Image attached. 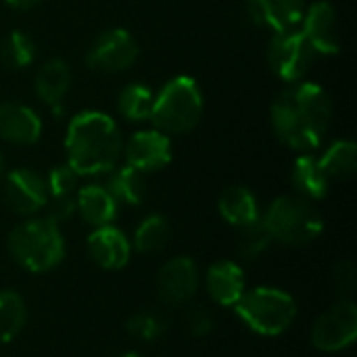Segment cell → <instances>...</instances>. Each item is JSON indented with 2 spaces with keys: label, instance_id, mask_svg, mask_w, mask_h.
<instances>
[{
  "label": "cell",
  "instance_id": "obj_1",
  "mask_svg": "<svg viewBox=\"0 0 357 357\" xmlns=\"http://www.w3.org/2000/svg\"><path fill=\"white\" fill-rule=\"evenodd\" d=\"M333 102L328 92L314 82L289 84L272 105V128L278 140L297 151H316L331 126Z\"/></svg>",
  "mask_w": 357,
  "mask_h": 357
},
{
  "label": "cell",
  "instance_id": "obj_2",
  "mask_svg": "<svg viewBox=\"0 0 357 357\" xmlns=\"http://www.w3.org/2000/svg\"><path fill=\"white\" fill-rule=\"evenodd\" d=\"M67 165L82 176H100L117 167L123 153V138L117 123L102 111H82L65 136Z\"/></svg>",
  "mask_w": 357,
  "mask_h": 357
},
{
  "label": "cell",
  "instance_id": "obj_3",
  "mask_svg": "<svg viewBox=\"0 0 357 357\" xmlns=\"http://www.w3.org/2000/svg\"><path fill=\"white\" fill-rule=\"evenodd\" d=\"M6 249L13 261L31 274L54 270L63 264L67 251L59 224L46 215L17 224L6 238Z\"/></svg>",
  "mask_w": 357,
  "mask_h": 357
},
{
  "label": "cell",
  "instance_id": "obj_4",
  "mask_svg": "<svg viewBox=\"0 0 357 357\" xmlns=\"http://www.w3.org/2000/svg\"><path fill=\"white\" fill-rule=\"evenodd\" d=\"M203 115V92L190 75L169 79L155 96L151 121L155 130L172 136L186 134L197 128Z\"/></svg>",
  "mask_w": 357,
  "mask_h": 357
},
{
  "label": "cell",
  "instance_id": "obj_5",
  "mask_svg": "<svg viewBox=\"0 0 357 357\" xmlns=\"http://www.w3.org/2000/svg\"><path fill=\"white\" fill-rule=\"evenodd\" d=\"M232 310L249 331L261 337H278L297 320V301L289 293L274 287L245 291Z\"/></svg>",
  "mask_w": 357,
  "mask_h": 357
},
{
  "label": "cell",
  "instance_id": "obj_6",
  "mask_svg": "<svg viewBox=\"0 0 357 357\" xmlns=\"http://www.w3.org/2000/svg\"><path fill=\"white\" fill-rule=\"evenodd\" d=\"M261 222L272 241L293 247L314 243L324 230V220L312 201L291 195L272 201V205L261 215Z\"/></svg>",
  "mask_w": 357,
  "mask_h": 357
},
{
  "label": "cell",
  "instance_id": "obj_7",
  "mask_svg": "<svg viewBox=\"0 0 357 357\" xmlns=\"http://www.w3.org/2000/svg\"><path fill=\"white\" fill-rule=\"evenodd\" d=\"M316 56L318 54L305 40V36L297 29L274 33L268 46V63L272 71L287 84L303 79L305 73L312 69Z\"/></svg>",
  "mask_w": 357,
  "mask_h": 357
},
{
  "label": "cell",
  "instance_id": "obj_8",
  "mask_svg": "<svg viewBox=\"0 0 357 357\" xmlns=\"http://www.w3.org/2000/svg\"><path fill=\"white\" fill-rule=\"evenodd\" d=\"M357 339V307L351 299L337 301L312 326V343L318 351L339 354Z\"/></svg>",
  "mask_w": 357,
  "mask_h": 357
},
{
  "label": "cell",
  "instance_id": "obj_9",
  "mask_svg": "<svg viewBox=\"0 0 357 357\" xmlns=\"http://www.w3.org/2000/svg\"><path fill=\"white\" fill-rule=\"evenodd\" d=\"M140 54L136 38L121 27L102 31L88 48L86 63L90 69L100 73H119L130 69Z\"/></svg>",
  "mask_w": 357,
  "mask_h": 357
},
{
  "label": "cell",
  "instance_id": "obj_10",
  "mask_svg": "<svg viewBox=\"0 0 357 357\" xmlns=\"http://www.w3.org/2000/svg\"><path fill=\"white\" fill-rule=\"evenodd\" d=\"M157 295L163 305L167 307H182L192 301V297L199 291L201 274L197 264L186 257H174L165 261L157 272Z\"/></svg>",
  "mask_w": 357,
  "mask_h": 357
},
{
  "label": "cell",
  "instance_id": "obj_11",
  "mask_svg": "<svg viewBox=\"0 0 357 357\" xmlns=\"http://www.w3.org/2000/svg\"><path fill=\"white\" fill-rule=\"evenodd\" d=\"M4 182V203L17 215H36L48 203L46 178L29 167H19L2 178Z\"/></svg>",
  "mask_w": 357,
  "mask_h": 357
},
{
  "label": "cell",
  "instance_id": "obj_12",
  "mask_svg": "<svg viewBox=\"0 0 357 357\" xmlns=\"http://www.w3.org/2000/svg\"><path fill=\"white\" fill-rule=\"evenodd\" d=\"M301 33L310 42L316 54L333 56L341 52V33H339V21L335 6L331 2H314L310 8H305V15L301 19Z\"/></svg>",
  "mask_w": 357,
  "mask_h": 357
},
{
  "label": "cell",
  "instance_id": "obj_13",
  "mask_svg": "<svg viewBox=\"0 0 357 357\" xmlns=\"http://www.w3.org/2000/svg\"><path fill=\"white\" fill-rule=\"evenodd\" d=\"M121 155L126 157V165L149 174L163 169L172 161V142L159 130H142L126 142Z\"/></svg>",
  "mask_w": 357,
  "mask_h": 357
},
{
  "label": "cell",
  "instance_id": "obj_14",
  "mask_svg": "<svg viewBox=\"0 0 357 357\" xmlns=\"http://www.w3.org/2000/svg\"><path fill=\"white\" fill-rule=\"evenodd\" d=\"M90 259L102 270H121L128 266L132 255L130 238L115 226H100L88 236Z\"/></svg>",
  "mask_w": 357,
  "mask_h": 357
},
{
  "label": "cell",
  "instance_id": "obj_15",
  "mask_svg": "<svg viewBox=\"0 0 357 357\" xmlns=\"http://www.w3.org/2000/svg\"><path fill=\"white\" fill-rule=\"evenodd\" d=\"M205 289L213 303L222 307H234L247 291L245 272L232 259H220L207 268Z\"/></svg>",
  "mask_w": 357,
  "mask_h": 357
},
{
  "label": "cell",
  "instance_id": "obj_16",
  "mask_svg": "<svg viewBox=\"0 0 357 357\" xmlns=\"http://www.w3.org/2000/svg\"><path fill=\"white\" fill-rule=\"evenodd\" d=\"M42 136V121L38 113L21 102H0V138L19 144L29 146L36 144Z\"/></svg>",
  "mask_w": 357,
  "mask_h": 357
},
{
  "label": "cell",
  "instance_id": "obj_17",
  "mask_svg": "<svg viewBox=\"0 0 357 357\" xmlns=\"http://www.w3.org/2000/svg\"><path fill=\"white\" fill-rule=\"evenodd\" d=\"M305 8V0H247L249 17L274 33L295 29L303 19Z\"/></svg>",
  "mask_w": 357,
  "mask_h": 357
},
{
  "label": "cell",
  "instance_id": "obj_18",
  "mask_svg": "<svg viewBox=\"0 0 357 357\" xmlns=\"http://www.w3.org/2000/svg\"><path fill=\"white\" fill-rule=\"evenodd\" d=\"M117 201L100 184H88L75 192V211L94 228L109 226L117 218Z\"/></svg>",
  "mask_w": 357,
  "mask_h": 357
},
{
  "label": "cell",
  "instance_id": "obj_19",
  "mask_svg": "<svg viewBox=\"0 0 357 357\" xmlns=\"http://www.w3.org/2000/svg\"><path fill=\"white\" fill-rule=\"evenodd\" d=\"M71 86V69L63 59H48L36 73V94L54 111H61V105Z\"/></svg>",
  "mask_w": 357,
  "mask_h": 357
},
{
  "label": "cell",
  "instance_id": "obj_20",
  "mask_svg": "<svg viewBox=\"0 0 357 357\" xmlns=\"http://www.w3.org/2000/svg\"><path fill=\"white\" fill-rule=\"evenodd\" d=\"M218 211L230 226L236 228L249 226L261 218L255 195L245 186H228L218 199Z\"/></svg>",
  "mask_w": 357,
  "mask_h": 357
},
{
  "label": "cell",
  "instance_id": "obj_21",
  "mask_svg": "<svg viewBox=\"0 0 357 357\" xmlns=\"http://www.w3.org/2000/svg\"><path fill=\"white\" fill-rule=\"evenodd\" d=\"M293 184L299 192V197L307 201H320L328 195L331 180L320 167L318 159L310 153H301L293 165Z\"/></svg>",
  "mask_w": 357,
  "mask_h": 357
},
{
  "label": "cell",
  "instance_id": "obj_22",
  "mask_svg": "<svg viewBox=\"0 0 357 357\" xmlns=\"http://www.w3.org/2000/svg\"><path fill=\"white\" fill-rule=\"evenodd\" d=\"M105 188L111 192V197L117 203L136 207L146 197V174H142L130 165L115 167L109 172V180H107Z\"/></svg>",
  "mask_w": 357,
  "mask_h": 357
},
{
  "label": "cell",
  "instance_id": "obj_23",
  "mask_svg": "<svg viewBox=\"0 0 357 357\" xmlns=\"http://www.w3.org/2000/svg\"><path fill=\"white\" fill-rule=\"evenodd\" d=\"M169 238H172L169 222L163 215L153 213V215H146L138 224V228H136V232H134L130 243H132V251H138V253H159V251H163L167 247Z\"/></svg>",
  "mask_w": 357,
  "mask_h": 357
},
{
  "label": "cell",
  "instance_id": "obj_24",
  "mask_svg": "<svg viewBox=\"0 0 357 357\" xmlns=\"http://www.w3.org/2000/svg\"><path fill=\"white\" fill-rule=\"evenodd\" d=\"M27 322V305L15 291H0V345L15 341Z\"/></svg>",
  "mask_w": 357,
  "mask_h": 357
},
{
  "label": "cell",
  "instance_id": "obj_25",
  "mask_svg": "<svg viewBox=\"0 0 357 357\" xmlns=\"http://www.w3.org/2000/svg\"><path fill=\"white\" fill-rule=\"evenodd\" d=\"M318 163L328 180H345L356 174L357 146L351 140H337L326 149Z\"/></svg>",
  "mask_w": 357,
  "mask_h": 357
},
{
  "label": "cell",
  "instance_id": "obj_26",
  "mask_svg": "<svg viewBox=\"0 0 357 357\" xmlns=\"http://www.w3.org/2000/svg\"><path fill=\"white\" fill-rule=\"evenodd\" d=\"M36 59V42L29 33L21 29H13L0 42V63L13 71L25 69Z\"/></svg>",
  "mask_w": 357,
  "mask_h": 357
},
{
  "label": "cell",
  "instance_id": "obj_27",
  "mask_svg": "<svg viewBox=\"0 0 357 357\" xmlns=\"http://www.w3.org/2000/svg\"><path fill=\"white\" fill-rule=\"evenodd\" d=\"M153 105H155V94L149 86L140 84V82H132L128 84L117 98V109L119 113L130 119V121H144L151 119L153 113Z\"/></svg>",
  "mask_w": 357,
  "mask_h": 357
},
{
  "label": "cell",
  "instance_id": "obj_28",
  "mask_svg": "<svg viewBox=\"0 0 357 357\" xmlns=\"http://www.w3.org/2000/svg\"><path fill=\"white\" fill-rule=\"evenodd\" d=\"M169 328L167 318L161 312L155 310H142L136 312L128 318L126 322V331L132 339L142 341V343H153L157 339H161Z\"/></svg>",
  "mask_w": 357,
  "mask_h": 357
},
{
  "label": "cell",
  "instance_id": "obj_29",
  "mask_svg": "<svg viewBox=\"0 0 357 357\" xmlns=\"http://www.w3.org/2000/svg\"><path fill=\"white\" fill-rule=\"evenodd\" d=\"M272 243H274V241H272L270 232L266 230V226H264V222H261V218H259L257 222L238 228L236 253H238L241 259L253 261V259L261 257V255L268 251V247H270Z\"/></svg>",
  "mask_w": 357,
  "mask_h": 357
},
{
  "label": "cell",
  "instance_id": "obj_30",
  "mask_svg": "<svg viewBox=\"0 0 357 357\" xmlns=\"http://www.w3.org/2000/svg\"><path fill=\"white\" fill-rule=\"evenodd\" d=\"M77 180H79V176L67 163L52 167L48 178H46L48 197H71V195H75Z\"/></svg>",
  "mask_w": 357,
  "mask_h": 357
},
{
  "label": "cell",
  "instance_id": "obj_31",
  "mask_svg": "<svg viewBox=\"0 0 357 357\" xmlns=\"http://www.w3.org/2000/svg\"><path fill=\"white\" fill-rule=\"evenodd\" d=\"M186 326H188V333L192 337H207L211 335L213 326H215V320H213V314L203 307V305H195L186 312Z\"/></svg>",
  "mask_w": 357,
  "mask_h": 357
},
{
  "label": "cell",
  "instance_id": "obj_32",
  "mask_svg": "<svg viewBox=\"0 0 357 357\" xmlns=\"http://www.w3.org/2000/svg\"><path fill=\"white\" fill-rule=\"evenodd\" d=\"M333 282H335V289L341 297H349L354 295L357 287V270L356 264L345 259V261H339L335 266V272H333Z\"/></svg>",
  "mask_w": 357,
  "mask_h": 357
},
{
  "label": "cell",
  "instance_id": "obj_33",
  "mask_svg": "<svg viewBox=\"0 0 357 357\" xmlns=\"http://www.w3.org/2000/svg\"><path fill=\"white\" fill-rule=\"evenodd\" d=\"M46 207H48L46 218H50L56 224L67 222L75 213V195H71V197H48Z\"/></svg>",
  "mask_w": 357,
  "mask_h": 357
},
{
  "label": "cell",
  "instance_id": "obj_34",
  "mask_svg": "<svg viewBox=\"0 0 357 357\" xmlns=\"http://www.w3.org/2000/svg\"><path fill=\"white\" fill-rule=\"evenodd\" d=\"M8 8L13 10H31L36 8L42 0H2Z\"/></svg>",
  "mask_w": 357,
  "mask_h": 357
},
{
  "label": "cell",
  "instance_id": "obj_35",
  "mask_svg": "<svg viewBox=\"0 0 357 357\" xmlns=\"http://www.w3.org/2000/svg\"><path fill=\"white\" fill-rule=\"evenodd\" d=\"M4 174H6V165H4V157L0 155V182H2V178H4Z\"/></svg>",
  "mask_w": 357,
  "mask_h": 357
},
{
  "label": "cell",
  "instance_id": "obj_36",
  "mask_svg": "<svg viewBox=\"0 0 357 357\" xmlns=\"http://www.w3.org/2000/svg\"><path fill=\"white\" fill-rule=\"evenodd\" d=\"M119 357H142L140 354H136V351H128V354H123V356Z\"/></svg>",
  "mask_w": 357,
  "mask_h": 357
}]
</instances>
